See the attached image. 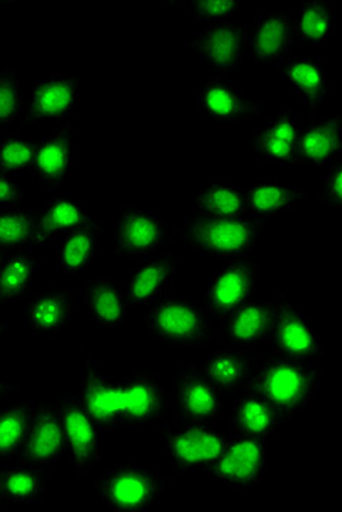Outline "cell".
Segmentation results:
<instances>
[{
	"label": "cell",
	"instance_id": "obj_1",
	"mask_svg": "<svg viewBox=\"0 0 342 512\" xmlns=\"http://www.w3.org/2000/svg\"><path fill=\"white\" fill-rule=\"evenodd\" d=\"M321 374L313 362L271 355L259 359L250 388L268 401L285 422L302 413L318 393Z\"/></svg>",
	"mask_w": 342,
	"mask_h": 512
},
{
	"label": "cell",
	"instance_id": "obj_2",
	"mask_svg": "<svg viewBox=\"0 0 342 512\" xmlns=\"http://www.w3.org/2000/svg\"><path fill=\"white\" fill-rule=\"evenodd\" d=\"M264 223L246 217H215L195 213L186 218L179 237L205 258L234 259L249 255L258 245Z\"/></svg>",
	"mask_w": 342,
	"mask_h": 512
},
{
	"label": "cell",
	"instance_id": "obj_3",
	"mask_svg": "<svg viewBox=\"0 0 342 512\" xmlns=\"http://www.w3.org/2000/svg\"><path fill=\"white\" fill-rule=\"evenodd\" d=\"M152 337L169 347H204L214 341L215 331L207 306L195 297L164 293L150 303L145 314Z\"/></svg>",
	"mask_w": 342,
	"mask_h": 512
},
{
	"label": "cell",
	"instance_id": "obj_4",
	"mask_svg": "<svg viewBox=\"0 0 342 512\" xmlns=\"http://www.w3.org/2000/svg\"><path fill=\"white\" fill-rule=\"evenodd\" d=\"M94 489L107 510L145 511L160 501L167 489V479L148 467L128 463L98 476Z\"/></svg>",
	"mask_w": 342,
	"mask_h": 512
},
{
	"label": "cell",
	"instance_id": "obj_5",
	"mask_svg": "<svg viewBox=\"0 0 342 512\" xmlns=\"http://www.w3.org/2000/svg\"><path fill=\"white\" fill-rule=\"evenodd\" d=\"M171 406L177 425L215 428L224 416L223 394L196 366H185L174 375Z\"/></svg>",
	"mask_w": 342,
	"mask_h": 512
},
{
	"label": "cell",
	"instance_id": "obj_6",
	"mask_svg": "<svg viewBox=\"0 0 342 512\" xmlns=\"http://www.w3.org/2000/svg\"><path fill=\"white\" fill-rule=\"evenodd\" d=\"M173 243V229L160 214L138 204H126L119 210L114 226V251L120 258L157 255Z\"/></svg>",
	"mask_w": 342,
	"mask_h": 512
},
{
	"label": "cell",
	"instance_id": "obj_7",
	"mask_svg": "<svg viewBox=\"0 0 342 512\" xmlns=\"http://www.w3.org/2000/svg\"><path fill=\"white\" fill-rule=\"evenodd\" d=\"M119 385L122 428H154L166 419L169 395L160 379L147 369H135Z\"/></svg>",
	"mask_w": 342,
	"mask_h": 512
},
{
	"label": "cell",
	"instance_id": "obj_8",
	"mask_svg": "<svg viewBox=\"0 0 342 512\" xmlns=\"http://www.w3.org/2000/svg\"><path fill=\"white\" fill-rule=\"evenodd\" d=\"M56 401L76 479H84L100 463L103 428L88 412L79 395H62Z\"/></svg>",
	"mask_w": 342,
	"mask_h": 512
},
{
	"label": "cell",
	"instance_id": "obj_9",
	"mask_svg": "<svg viewBox=\"0 0 342 512\" xmlns=\"http://www.w3.org/2000/svg\"><path fill=\"white\" fill-rule=\"evenodd\" d=\"M249 31L250 25L242 21L217 22L192 37L186 47L220 77H227L249 56Z\"/></svg>",
	"mask_w": 342,
	"mask_h": 512
},
{
	"label": "cell",
	"instance_id": "obj_10",
	"mask_svg": "<svg viewBox=\"0 0 342 512\" xmlns=\"http://www.w3.org/2000/svg\"><path fill=\"white\" fill-rule=\"evenodd\" d=\"M274 355L316 362L325 355V341L309 316L278 295L277 314L268 337Z\"/></svg>",
	"mask_w": 342,
	"mask_h": 512
},
{
	"label": "cell",
	"instance_id": "obj_11",
	"mask_svg": "<svg viewBox=\"0 0 342 512\" xmlns=\"http://www.w3.org/2000/svg\"><path fill=\"white\" fill-rule=\"evenodd\" d=\"M226 441L227 436L208 426L177 425L163 436V451L180 472H211Z\"/></svg>",
	"mask_w": 342,
	"mask_h": 512
},
{
	"label": "cell",
	"instance_id": "obj_12",
	"mask_svg": "<svg viewBox=\"0 0 342 512\" xmlns=\"http://www.w3.org/2000/svg\"><path fill=\"white\" fill-rule=\"evenodd\" d=\"M259 265L253 259H228L208 281L207 309L211 318L226 321L258 290Z\"/></svg>",
	"mask_w": 342,
	"mask_h": 512
},
{
	"label": "cell",
	"instance_id": "obj_13",
	"mask_svg": "<svg viewBox=\"0 0 342 512\" xmlns=\"http://www.w3.org/2000/svg\"><path fill=\"white\" fill-rule=\"evenodd\" d=\"M266 439L228 435L226 447L211 472L228 491L245 492L265 473Z\"/></svg>",
	"mask_w": 342,
	"mask_h": 512
},
{
	"label": "cell",
	"instance_id": "obj_14",
	"mask_svg": "<svg viewBox=\"0 0 342 512\" xmlns=\"http://www.w3.org/2000/svg\"><path fill=\"white\" fill-rule=\"evenodd\" d=\"M68 453L62 416L55 400H41L34 406L19 460L37 467L59 463Z\"/></svg>",
	"mask_w": 342,
	"mask_h": 512
},
{
	"label": "cell",
	"instance_id": "obj_15",
	"mask_svg": "<svg viewBox=\"0 0 342 512\" xmlns=\"http://www.w3.org/2000/svg\"><path fill=\"white\" fill-rule=\"evenodd\" d=\"M79 103V79L71 72H53L37 82L25 100L24 126L46 120L63 119L75 112Z\"/></svg>",
	"mask_w": 342,
	"mask_h": 512
},
{
	"label": "cell",
	"instance_id": "obj_16",
	"mask_svg": "<svg viewBox=\"0 0 342 512\" xmlns=\"http://www.w3.org/2000/svg\"><path fill=\"white\" fill-rule=\"evenodd\" d=\"M82 369L79 375V390L82 403L104 432L122 429L119 406V385L100 368L91 353L81 347Z\"/></svg>",
	"mask_w": 342,
	"mask_h": 512
},
{
	"label": "cell",
	"instance_id": "obj_17",
	"mask_svg": "<svg viewBox=\"0 0 342 512\" xmlns=\"http://www.w3.org/2000/svg\"><path fill=\"white\" fill-rule=\"evenodd\" d=\"M79 158L78 135L71 123L37 142L33 172L44 188L56 191L74 172Z\"/></svg>",
	"mask_w": 342,
	"mask_h": 512
},
{
	"label": "cell",
	"instance_id": "obj_18",
	"mask_svg": "<svg viewBox=\"0 0 342 512\" xmlns=\"http://www.w3.org/2000/svg\"><path fill=\"white\" fill-rule=\"evenodd\" d=\"M198 109L207 119L242 125L261 115L262 104L250 99L227 77H217L199 88Z\"/></svg>",
	"mask_w": 342,
	"mask_h": 512
},
{
	"label": "cell",
	"instance_id": "obj_19",
	"mask_svg": "<svg viewBox=\"0 0 342 512\" xmlns=\"http://www.w3.org/2000/svg\"><path fill=\"white\" fill-rule=\"evenodd\" d=\"M78 297L71 287L56 286L31 295L25 308L28 330L40 338L62 334L75 318Z\"/></svg>",
	"mask_w": 342,
	"mask_h": 512
},
{
	"label": "cell",
	"instance_id": "obj_20",
	"mask_svg": "<svg viewBox=\"0 0 342 512\" xmlns=\"http://www.w3.org/2000/svg\"><path fill=\"white\" fill-rule=\"evenodd\" d=\"M259 356L250 349L228 346L205 357L196 368L223 395H234L250 387Z\"/></svg>",
	"mask_w": 342,
	"mask_h": 512
},
{
	"label": "cell",
	"instance_id": "obj_21",
	"mask_svg": "<svg viewBox=\"0 0 342 512\" xmlns=\"http://www.w3.org/2000/svg\"><path fill=\"white\" fill-rule=\"evenodd\" d=\"M303 119L291 110H283L266 120L252 135L250 145L259 160L296 164Z\"/></svg>",
	"mask_w": 342,
	"mask_h": 512
},
{
	"label": "cell",
	"instance_id": "obj_22",
	"mask_svg": "<svg viewBox=\"0 0 342 512\" xmlns=\"http://www.w3.org/2000/svg\"><path fill=\"white\" fill-rule=\"evenodd\" d=\"M294 14H264L250 25L249 55L256 63L280 66L290 58L294 43Z\"/></svg>",
	"mask_w": 342,
	"mask_h": 512
},
{
	"label": "cell",
	"instance_id": "obj_23",
	"mask_svg": "<svg viewBox=\"0 0 342 512\" xmlns=\"http://www.w3.org/2000/svg\"><path fill=\"white\" fill-rule=\"evenodd\" d=\"M342 147L341 116H313L302 125L296 164L332 166L340 158Z\"/></svg>",
	"mask_w": 342,
	"mask_h": 512
},
{
	"label": "cell",
	"instance_id": "obj_24",
	"mask_svg": "<svg viewBox=\"0 0 342 512\" xmlns=\"http://www.w3.org/2000/svg\"><path fill=\"white\" fill-rule=\"evenodd\" d=\"M284 423L278 410L249 387L236 395L228 420V434L268 439L277 434Z\"/></svg>",
	"mask_w": 342,
	"mask_h": 512
},
{
	"label": "cell",
	"instance_id": "obj_25",
	"mask_svg": "<svg viewBox=\"0 0 342 512\" xmlns=\"http://www.w3.org/2000/svg\"><path fill=\"white\" fill-rule=\"evenodd\" d=\"M278 295L271 299H250L226 319L228 346L250 349L268 340L277 314Z\"/></svg>",
	"mask_w": 342,
	"mask_h": 512
},
{
	"label": "cell",
	"instance_id": "obj_26",
	"mask_svg": "<svg viewBox=\"0 0 342 512\" xmlns=\"http://www.w3.org/2000/svg\"><path fill=\"white\" fill-rule=\"evenodd\" d=\"M95 216L90 207L75 198L56 197L37 208L36 235L33 246L57 242L66 233L93 223Z\"/></svg>",
	"mask_w": 342,
	"mask_h": 512
},
{
	"label": "cell",
	"instance_id": "obj_27",
	"mask_svg": "<svg viewBox=\"0 0 342 512\" xmlns=\"http://www.w3.org/2000/svg\"><path fill=\"white\" fill-rule=\"evenodd\" d=\"M176 274L177 264L173 256H148L126 278L125 293L129 305L154 302L167 292Z\"/></svg>",
	"mask_w": 342,
	"mask_h": 512
},
{
	"label": "cell",
	"instance_id": "obj_28",
	"mask_svg": "<svg viewBox=\"0 0 342 512\" xmlns=\"http://www.w3.org/2000/svg\"><path fill=\"white\" fill-rule=\"evenodd\" d=\"M306 194L281 178H266L246 189L247 213L253 220H275L281 214L299 207Z\"/></svg>",
	"mask_w": 342,
	"mask_h": 512
},
{
	"label": "cell",
	"instance_id": "obj_29",
	"mask_svg": "<svg viewBox=\"0 0 342 512\" xmlns=\"http://www.w3.org/2000/svg\"><path fill=\"white\" fill-rule=\"evenodd\" d=\"M82 299L91 318L103 328L125 327L129 300L112 278L95 277L82 284Z\"/></svg>",
	"mask_w": 342,
	"mask_h": 512
},
{
	"label": "cell",
	"instance_id": "obj_30",
	"mask_svg": "<svg viewBox=\"0 0 342 512\" xmlns=\"http://www.w3.org/2000/svg\"><path fill=\"white\" fill-rule=\"evenodd\" d=\"M104 232L103 224L95 220L60 237L56 242L57 268L65 276L87 270L100 252Z\"/></svg>",
	"mask_w": 342,
	"mask_h": 512
},
{
	"label": "cell",
	"instance_id": "obj_31",
	"mask_svg": "<svg viewBox=\"0 0 342 512\" xmlns=\"http://www.w3.org/2000/svg\"><path fill=\"white\" fill-rule=\"evenodd\" d=\"M278 71L280 78L300 97L307 109H318L328 93V81L322 60L312 56H290L278 66Z\"/></svg>",
	"mask_w": 342,
	"mask_h": 512
},
{
	"label": "cell",
	"instance_id": "obj_32",
	"mask_svg": "<svg viewBox=\"0 0 342 512\" xmlns=\"http://www.w3.org/2000/svg\"><path fill=\"white\" fill-rule=\"evenodd\" d=\"M195 213L215 217H245L246 189L228 182L212 178L193 201Z\"/></svg>",
	"mask_w": 342,
	"mask_h": 512
},
{
	"label": "cell",
	"instance_id": "obj_33",
	"mask_svg": "<svg viewBox=\"0 0 342 512\" xmlns=\"http://www.w3.org/2000/svg\"><path fill=\"white\" fill-rule=\"evenodd\" d=\"M0 488L5 504L41 501L46 495L44 474L34 464L19 460L0 469Z\"/></svg>",
	"mask_w": 342,
	"mask_h": 512
},
{
	"label": "cell",
	"instance_id": "obj_34",
	"mask_svg": "<svg viewBox=\"0 0 342 512\" xmlns=\"http://www.w3.org/2000/svg\"><path fill=\"white\" fill-rule=\"evenodd\" d=\"M37 259L28 252L9 254L0 265V306L27 300L33 292Z\"/></svg>",
	"mask_w": 342,
	"mask_h": 512
},
{
	"label": "cell",
	"instance_id": "obj_35",
	"mask_svg": "<svg viewBox=\"0 0 342 512\" xmlns=\"http://www.w3.org/2000/svg\"><path fill=\"white\" fill-rule=\"evenodd\" d=\"M33 410L34 403L28 400L0 409V461H12L21 453Z\"/></svg>",
	"mask_w": 342,
	"mask_h": 512
},
{
	"label": "cell",
	"instance_id": "obj_36",
	"mask_svg": "<svg viewBox=\"0 0 342 512\" xmlns=\"http://www.w3.org/2000/svg\"><path fill=\"white\" fill-rule=\"evenodd\" d=\"M294 34L303 43L318 46L328 40L337 28L334 9L328 2H306L300 6L299 14L294 15Z\"/></svg>",
	"mask_w": 342,
	"mask_h": 512
},
{
	"label": "cell",
	"instance_id": "obj_37",
	"mask_svg": "<svg viewBox=\"0 0 342 512\" xmlns=\"http://www.w3.org/2000/svg\"><path fill=\"white\" fill-rule=\"evenodd\" d=\"M36 226L37 208H2L0 210V246L8 252L33 246Z\"/></svg>",
	"mask_w": 342,
	"mask_h": 512
},
{
	"label": "cell",
	"instance_id": "obj_38",
	"mask_svg": "<svg viewBox=\"0 0 342 512\" xmlns=\"http://www.w3.org/2000/svg\"><path fill=\"white\" fill-rule=\"evenodd\" d=\"M25 100L17 72L9 66L0 69V128L6 129L21 122L24 125Z\"/></svg>",
	"mask_w": 342,
	"mask_h": 512
},
{
	"label": "cell",
	"instance_id": "obj_39",
	"mask_svg": "<svg viewBox=\"0 0 342 512\" xmlns=\"http://www.w3.org/2000/svg\"><path fill=\"white\" fill-rule=\"evenodd\" d=\"M37 142L19 134L0 139V172L18 173L33 169Z\"/></svg>",
	"mask_w": 342,
	"mask_h": 512
},
{
	"label": "cell",
	"instance_id": "obj_40",
	"mask_svg": "<svg viewBox=\"0 0 342 512\" xmlns=\"http://www.w3.org/2000/svg\"><path fill=\"white\" fill-rule=\"evenodd\" d=\"M242 5L237 2H190L188 9L190 17L199 22L217 24L231 20Z\"/></svg>",
	"mask_w": 342,
	"mask_h": 512
},
{
	"label": "cell",
	"instance_id": "obj_41",
	"mask_svg": "<svg viewBox=\"0 0 342 512\" xmlns=\"http://www.w3.org/2000/svg\"><path fill=\"white\" fill-rule=\"evenodd\" d=\"M319 205L323 210H335L341 208L342 204V166L341 163H334L329 167L328 175H326L325 185Z\"/></svg>",
	"mask_w": 342,
	"mask_h": 512
},
{
	"label": "cell",
	"instance_id": "obj_42",
	"mask_svg": "<svg viewBox=\"0 0 342 512\" xmlns=\"http://www.w3.org/2000/svg\"><path fill=\"white\" fill-rule=\"evenodd\" d=\"M24 201V192L9 173L0 172V210L2 208H17Z\"/></svg>",
	"mask_w": 342,
	"mask_h": 512
},
{
	"label": "cell",
	"instance_id": "obj_43",
	"mask_svg": "<svg viewBox=\"0 0 342 512\" xmlns=\"http://www.w3.org/2000/svg\"><path fill=\"white\" fill-rule=\"evenodd\" d=\"M15 388H17V384L9 381V379L5 378V376L0 375V401H2L3 398L8 397V395L11 394Z\"/></svg>",
	"mask_w": 342,
	"mask_h": 512
},
{
	"label": "cell",
	"instance_id": "obj_44",
	"mask_svg": "<svg viewBox=\"0 0 342 512\" xmlns=\"http://www.w3.org/2000/svg\"><path fill=\"white\" fill-rule=\"evenodd\" d=\"M9 330V322L6 319H0V343H2L3 338H5L6 333Z\"/></svg>",
	"mask_w": 342,
	"mask_h": 512
},
{
	"label": "cell",
	"instance_id": "obj_45",
	"mask_svg": "<svg viewBox=\"0 0 342 512\" xmlns=\"http://www.w3.org/2000/svg\"><path fill=\"white\" fill-rule=\"evenodd\" d=\"M9 254H12V252H8L6 249H3L2 246H0V265L5 262V259L8 258Z\"/></svg>",
	"mask_w": 342,
	"mask_h": 512
},
{
	"label": "cell",
	"instance_id": "obj_46",
	"mask_svg": "<svg viewBox=\"0 0 342 512\" xmlns=\"http://www.w3.org/2000/svg\"><path fill=\"white\" fill-rule=\"evenodd\" d=\"M3 504H5V499H3L2 488H0V507H2Z\"/></svg>",
	"mask_w": 342,
	"mask_h": 512
}]
</instances>
